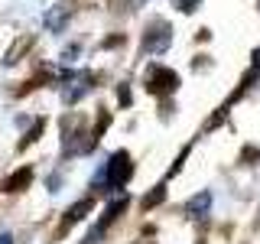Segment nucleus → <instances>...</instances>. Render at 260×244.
Returning <instances> with one entry per match:
<instances>
[{"label": "nucleus", "mask_w": 260, "mask_h": 244, "mask_svg": "<svg viewBox=\"0 0 260 244\" xmlns=\"http://www.w3.org/2000/svg\"><path fill=\"white\" fill-rule=\"evenodd\" d=\"M130 173H134V166H130V157L124 150H117L108 163V176H104V186L108 189H120V186L130 179Z\"/></svg>", "instance_id": "obj_1"}, {"label": "nucleus", "mask_w": 260, "mask_h": 244, "mask_svg": "<svg viewBox=\"0 0 260 244\" xmlns=\"http://www.w3.org/2000/svg\"><path fill=\"white\" fill-rule=\"evenodd\" d=\"M166 46H169V26L162 20H156L150 29H146L143 52H166Z\"/></svg>", "instance_id": "obj_2"}, {"label": "nucleus", "mask_w": 260, "mask_h": 244, "mask_svg": "<svg viewBox=\"0 0 260 244\" xmlns=\"http://www.w3.org/2000/svg\"><path fill=\"white\" fill-rule=\"evenodd\" d=\"M179 85L176 72L162 69V65H156V69L150 72V92H173V88Z\"/></svg>", "instance_id": "obj_3"}, {"label": "nucleus", "mask_w": 260, "mask_h": 244, "mask_svg": "<svg viewBox=\"0 0 260 244\" xmlns=\"http://www.w3.org/2000/svg\"><path fill=\"white\" fill-rule=\"evenodd\" d=\"M208 205H211V192H199L195 199L185 202V215H189L192 222H199V218L208 215Z\"/></svg>", "instance_id": "obj_4"}, {"label": "nucleus", "mask_w": 260, "mask_h": 244, "mask_svg": "<svg viewBox=\"0 0 260 244\" xmlns=\"http://www.w3.org/2000/svg\"><path fill=\"white\" fill-rule=\"evenodd\" d=\"M29 179H32V173H29L26 166H23V169H16V173H13L10 179H7V186H4V189H7V192H23V189L29 186Z\"/></svg>", "instance_id": "obj_5"}, {"label": "nucleus", "mask_w": 260, "mask_h": 244, "mask_svg": "<svg viewBox=\"0 0 260 244\" xmlns=\"http://www.w3.org/2000/svg\"><path fill=\"white\" fill-rule=\"evenodd\" d=\"M85 211H91V199H81L75 205L69 208V215H65V225H75L78 218H85Z\"/></svg>", "instance_id": "obj_6"}, {"label": "nucleus", "mask_w": 260, "mask_h": 244, "mask_svg": "<svg viewBox=\"0 0 260 244\" xmlns=\"http://www.w3.org/2000/svg\"><path fill=\"white\" fill-rule=\"evenodd\" d=\"M46 26H49V29H52V33H59V29L65 26V13H62V10H55V13H49V16H46Z\"/></svg>", "instance_id": "obj_7"}, {"label": "nucleus", "mask_w": 260, "mask_h": 244, "mask_svg": "<svg viewBox=\"0 0 260 244\" xmlns=\"http://www.w3.org/2000/svg\"><path fill=\"white\" fill-rule=\"evenodd\" d=\"M162 195H166V189H162V186H159L156 192H150V195H146V199H143V208H150L153 202H162Z\"/></svg>", "instance_id": "obj_8"}, {"label": "nucleus", "mask_w": 260, "mask_h": 244, "mask_svg": "<svg viewBox=\"0 0 260 244\" xmlns=\"http://www.w3.org/2000/svg\"><path fill=\"white\" fill-rule=\"evenodd\" d=\"M179 4V10H185V13H192L195 7H199V0H176Z\"/></svg>", "instance_id": "obj_9"}, {"label": "nucleus", "mask_w": 260, "mask_h": 244, "mask_svg": "<svg viewBox=\"0 0 260 244\" xmlns=\"http://www.w3.org/2000/svg\"><path fill=\"white\" fill-rule=\"evenodd\" d=\"M78 52H81V49H78V46H69V49H65V52H62V59H65V62H72V59H75V55H78Z\"/></svg>", "instance_id": "obj_10"}, {"label": "nucleus", "mask_w": 260, "mask_h": 244, "mask_svg": "<svg viewBox=\"0 0 260 244\" xmlns=\"http://www.w3.org/2000/svg\"><path fill=\"white\" fill-rule=\"evenodd\" d=\"M254 69H260V49L254 52Z\"/></svg>", "instance_id": "obj_11"}, {"label": "nucleus", "mask_w": 260, "mask_h": 244, "mask_svg": "<svg viewBox=\"0 0 260 244\" xmlns=\"http://www.w3.org/2000/svg\"><path fill=\"white\" fill-rule=\"evenodd\" d=\"M0 244H13V238H10V234H4V238H0Z\"/></svg>", "instance_id": "obj_12"}]
</instances>
